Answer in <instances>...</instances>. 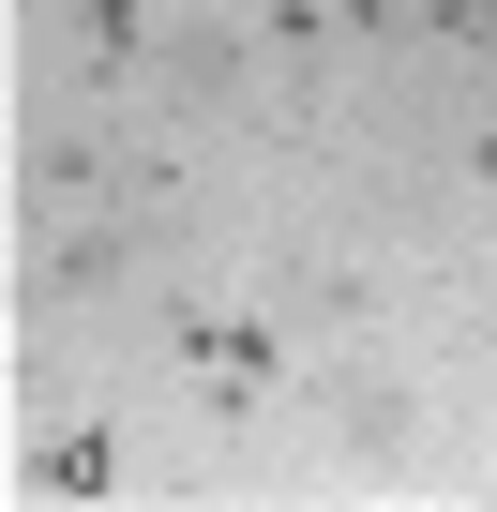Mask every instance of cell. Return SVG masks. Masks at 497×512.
<instances>
[{
	"label": "cell",
	"mask_w": 497,
	"mask_h": 512,
	"mask_svg": "<svg viewBox=\"0 0 497 512\" xmlns=\"http://www.w3.org/2000/svg\"><path fill=\"white\" fill-rule=\"evenodd\" d=\"M31 482H46V497H106V437H46Z\"/></svg>",
	"instance_id": "obj_1"
},
{
	"label": "cell",
	"mask_w": 497,
	"mask_h": 512,
	"mask_svg": "<svg viewBox=\"0 0 497 512\" xmlns=\"http://www.w3.org/2000/svg\"><path fill=\"white\" fill-rule=\"evenodd\" d=\"M136 31H151L136 0H91V46H106V61H136Z\"/></svg>",
	"instance_id": "obj_2"
}]
</instances>
